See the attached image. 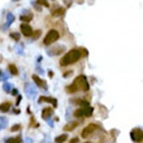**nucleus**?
<instances>
[{"label": "nucleus", "mask_w": 143, "mask_h": 143, "mask_svg": "<svg viewBox=\"0 0 143 143\" xmlns=\"http://www.w3.org/2000/svg\"><path fill=\"white\" fill-rule=\"evenodd\" d=\"M10 38H13L14 40H20V34L18 33H10Z\"/></svg>", "instance_id": "nucleus-21"}, {"label": "nucleus", "mask_w": 143, "mask_h": 143, "mask_svg": "<svg viewBox=\"0 0 143 143\" xmlns=\"http://www.w3.org/2000/svg\"><path fill=\"white\" fill-rule=\"evenodd\" d=\"M77 125H78V122H70L69 125H65V126H64V130H65V131H68V130L70 131V130L77 128Z\"/></svg>", "instance_id": "nucleus-14"}, {"label": "nucleus", "mask_w": 143, "mask_h": 143, "mask_svg": "<svg viewBox=\"0 0 143 143\" xmlns=\"http://www.w3.org/2000/svg\"><path fill=\"white\" fill-rule=\"evenodd\" d=\"M92 112H94L92 107H85V108H82V109H77V111L74 112V116H75V117H82V116L90 117V116L92 114Z\"/></svg>", "instance_id": "nucleus-4"}, {"label": "nucleus", "mask_w": 143, "mask_h": 143, "mask_svg": "<svg viewBox=\"0 0 143 143\" xmlns=\"http://www.w3.org/2000/svg\"><path fill=\"white\" fill-rule=\"evenodd\" d=\"M17 130H20V125H14V126H12V131H17Z\"/></svg>", "instance_id": "nucleus-23"}, {"label": "nucleus", "mask_w": 143, "mask_h": 143, "mask_svg": "<svg viewBox=\"0 0 143 143\" xmlns=\"http://www.w3.org/2000/svg\"><path fill=\"white\" fill-rule=\"evenodd\" d=\"M70 74H72V72L69 70V72H67V73L64 74V77H68V75H70Z\"/></svg>", "instance_id": "nucleus-28"}, {"label": "nucleus", "mask_w": 143, "mask_h": 143, "mask_svg": "<svg viewBox=\"0 0 143 143\" xmlns=\"http://www.w3.org/2000/svg\"><path fill=\"white\" fill-rule=\"evenodd\" d=\"M72 103H74V104H79V106H82V107H90L89 103H87L86 100H82V99H73Z\"/></svg>", "instance_id": "nucleus-12"}, {"label": "nucleus", "mask_w": 143, "mask_h": 143, "mask_svg": "<svg viewBox=\"0 0 143 143\" xmlns=\"http://www.w3.org/2000/svg\"><path fill=\"white\" fill-rule=\"evenodd\" d=\"M51 13H52L53 17H61V16H64L65 9H64L63 7H55V8L51 10Z\"/></svg>", "instance_id": "nucleus-8"}, {"label": "nucleus", "mask_w": 143, "mask_h": 143, "mask_svg": "<svg viewBox=\"0 0 143 143\" xmlns=\"http://www.w3.org/2000/svg\"><path fill=\"white\" fill-rule=\"evenodd\" d=\"M98 129V125L95 124H90L89 126H86L83 130H82V138H89L95 130Z\"/></svg>", "instance_id": "nucleus-6"}, {"label": "nucleus", "mask_w": 143, "mask_h": 143, "mask_svg": "<svg viewBox=\"0 0 143 143\" xmlns=\"http://www.w3.org/2000/svg\"><path fill=\"white\" fill-rule=\"evenodd\" d=\"M67 91H68V94H74V92H78V89L74 83H72L70 86L67 87Z\"/></svg>", "instance_id": "nucleus-13"}, {"label": "nucleus", "mask_w": 143, "mask_h": 143, "mask_svg": "<svg viewBox=\"0 0 143 143\" xmlns=\"http://www.w3.org/2000/svg\"><path fill=\"white\" fill-rule=\"evenodd\" d=\"M31 18H33V16H31V14H28V16H26V14H24V16H21V18H20V20H21L22 22H25V24H26V22H30V21H31Z\"/></svg>", "instance_id": "nucleus-18"}, {"label": "nucleus", "mask_w": 143, "mask_h": 143, "mask_svg": "<svg viewBox=\"0 0 143 143\" xmlns=\"http://www.w3.org/2000/svg\"><path fill=\"white\" fill-rule=\"evenodd\" d=\"M20 29H21V33H22L25 36H31V35H33V33H34V31H33V29H31V26H30L29 24H25V22L21 25V28H20Z\"/></svg>", "instance_id": "nucleus-7"}, {"label": "nucleus", "mask_w": 143, "mask_h": 143, "mask_svg": "<svg viewBox=\"0 0 143 143\" xmlns=\"http://www.w3.org/2000/svg\"><path fill=\"white\" fill-rule=\"evenodd\" d=\"M5 143H21V138H8L7 141H5Z\"/></svg>", "instance_id": "nucleus-19"}, {"label": "nucleus", "mask_w": 143, "mask_h": 143, "mask_svg": "<svg viewBox=\"0 0 143 143\" xmlns=\"http://www.w3.org/2000/svg\"><path fill=\"white\" fill-rule=\"evenodd\" d=\"M8 69H9V72H10V74H12V75H17V74H18V70H17L16 65H13V64H9Z\"/></svg>", "instance_id": "nucleus-16"}, {"label": "nucleus", "mask_w": 143, "mask_h": 143, "mask_svg": "<svg viewBox=\"0 0 143 143\" xmlns=\"http://www.w3.org/2000/svg\"><path fill=\"white\" fill-rule=\"evenodd\" d=\"M3 89H4V90H5V91H9V90H10V86H9V85H7V83H5V85H4V86H3Z\"/></svg>", "instance_id": "nucleus-24"}, {"label": "nucleus", "mask_w": 143, "mask_h": 143, "mask_svg": "<svg viewBox=\"0 0 143 143\" xmlns=\"http://www.w3.org/2000/svg\"><path fill=\"white\" fill-rule=\"evenodd\" d=\"M38 4H39V5H43V7H46V8L50 7L48 1H46V0H38Z\"/></svg>", "instance_id": "nucleus-20"}, {"label": "nucleus", "mask_w": 143, "mask_h": 143, "mask_svg": "<svg viewBox=\"0 0 143 143\" xmlns=\"http://www.w3.org/2000/svg\"><path fill=\"white\" fill-rule=\"evenodd\" d=\"M14 1H18V0H14Z\"/></svg>", "instance_id": "nucleus-30"}, {"label": "nucleus", "mask_w": 143, "mask_h": 143, "mask_svg": "<svg viewBox=\"0 0 143 143\" xmlns=\"http://www.w3.org/2000/svg\"><path fill=\"white\" fill-rule=\"evenodd\" d=\"M5 122H7V120L5 118H0V129H4V126H5Z\"/></svg>", "instance_id": "nucleus-22"}, {"label": "nucleus", "mask_w": 143, "mask_h": 143, "mask_svg": "<svg viewBox=\"0 0 143 143\" xmlns=\"http://www.w3.org/2000/svg\"><path fill=\"white\" fill-rule=\"evenodd\" d=\"M39 102H51V103L53 104V107L57 106V100H56L55 98H44V96H40V98H39Z\"/></svg>", "instance_id": "nucleus-11"}, {"label": "nucleus", "mask_w": 143, "mask_h": 143, "mask_svg": "<svg viewBox=\"0 0 143 143\" xmlns=\"http://www.w3.org/2000/svg\"><path fill=\"white\" fill-rule=\"evenodd\" d=\"M67 139H68V135H67V134H63V135H60V137H56V138H55V142L63 143V142H65Z\"/></svg>", "instance_id": "nucleus-15"}, {"label": "nucleus", "mask_w": 143, "mask_h": 143, "mask_svg": "<svg viewBox=\"0 0 143 143\" xmlns=\"http://www.w3.org/2000/svg\"><path fill=\"white\" fill-rule=\"evenodd\" d=\"M78 142H79V139H78V138H73L69 143H78Z\"/></svg>", "instance_id": "nucleus-26"}, {"label": "nucleus", "mask_w": 143, "mask_h": 143, "mask_svg": "<svg viewBox=\"0 0 143 143\" xmlns=\"http://www.w3.org/2000/svg\"><path fill=\"white\" fill-rule=\"evenodd\" d=\"M59 38H60L59 31L55 30V29H52V30H50V31L47 33V35L44 38V44H46V46H50V44L55 43L56 40H59Z\"/></svg>", "instance_id": "nucleus-3"}, {"label": "nucleus", "mask_w": 143, "mask_h": 143, "mask_svg": "<svg viewBox=\"0 0 143 143\" xmlns=\"http://www.w3.org/2000/svg\"><path fill=\"white\" fill-rule=\"evenodd\" d=\"M33 81L35 82V85L38 86V87H40V89H44V90L47 89V85H46V82H44L43 79H40V78H39L36 74H34V75H33Z\"/></svg>", "instance_id": "nucleus-9"}, {"label": "nucleus", "mask_w": 143, "mask_h": 143, "mask_svg": "<svg viewBox=\"0 0 143 143\" xmlns=\"http://www.w3.org/2000/svg\"><path fill=\"white\" fill-rule=\"evenodd\" d=\"M39 35H40V30H36L33 36H34V38H39Z\"/></svg>", "instance_id": "nucleus-25"}, {"label": "nucleus", "mask_w": 143, "mask_h": 143, "mask_svg": "<svg viewBox=\"0 0 143 143\" xmlns=\"http://www.w3.org/2000/svg\"><path fill=\"white\" fill-rule=\"evenodd\" d=\"M86 143H91V142H86Z\"/></svg>", "instance_id": "nucleus-29"}, {"label": "nucleus", "mask_w": 143, "mask_h": 143, "mask_svg": "<svg viewBox=\"0 0 143 143\" xmlns=\"http://www.w3.org/2000/svg\"><path fill=\"white\" fill-rule=\"evenodd\" d=\"M73 83L77 86L78 91H89V89H90L89 82H87V78H86L85 75H78V77L74 79Z\"/></svg>", "instance_id": "nucleus-2"}, {"label": "nucleus", "mask_w": 143, "mask_h": 143, "mask_svg": "<svg viewBox=\"0 0 143 143\" xmlns=\"http://www.w3.org/2000/svg\"><path fill=\"white\" fill-rule=\"evenodd\" d=\"M17 94H18L17 90H12V95H17Z\"/></svg>", "instance_id": "nucleus-27"}, {"label": "nucleus", "mask_w": 143, "mask_h": 143, "mask_svg": "<svg viewBox=\"0 0 143 143\" xmlns=\"http://www.w3.org/2000/svg\"><path fill=\"white\" fill-rule=\"evenodd\" d=\"M87 52L83 50V48H73L70 50L68 53H65L63 57H61V60H60V65L61 67H68V65H70V64H74V63H77L83 55H86Z\"/></svg>", "instance_id": "nucleus-1"}, {"label": "nucleus", "mask_w": 143, "mask_h": 143, "mask_svg": "<svg viewBox=\"0 0 143 143\" xmlns=\"http://www.w3.org/2000/svg\"><path fill=\"white\" fill-rule=\"evenodd\" d=\"M52 108H44L43 109V112H42V118L43 120H48L51 116H52Z\"/></svg>", "instance_id": "nucleus-10"}, {"label": "nucleus", "mask_w": 143, "mask_h": 143, "mask_svg": "<svg viewBox=\"0 0 143 143\" xmlns=\"http://www.w3.org/2000/svg\"><path fill=\"white\" fill-rule=\"evenodd\" d=\"M9 109H10V104H9L8 102L0 104V111H1V112H7V111H9Z\"/></svg>", "instance_id": "nucleus-17"}, {"label": "nucleus", "mask_w": 143, "mask_h": 143, "mask_svg": "<svg viewBox=\"0 0 143 143\" xmlns=\"http://www.w3.org/2000/svg\"><path fill=\"white\" fill-rule=\"evenodd\" d=\"M130 137H131V139L134 141V142H142L143 141V131L141 129H133L131 131H130Z\"/></svg>", "instance_id": "nucleus-5"}]
</instances>
